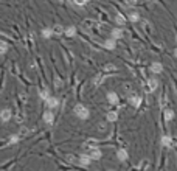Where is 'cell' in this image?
I'll return each instance as SVG.
<instances>
[{
	"mask_svg": "<svg viewBox=\"0 0 177 171\" xmlns=\"http://www.w3.org/2000/svg\"><path fill=\"white\" fill-rule=\"evenodd\" d=\"M73 112H75V115H76L78 118H81V120H86L90 115L89 109L84 104H76V106H75V109H73Z\"/></svg>",
	"mask_w": 177,
	"mask_h": 171,
	"instance_id": "cell-1",
	"label": "cell"
},
{
	"mask_svg": "<svg viewBox=\"0 0 177 171\" xmlns=\"http://www.w3.org/2000/svg\"><path fill=\"white\" fill-rule=\"evenodd\" d=\"M84 148H86V154L92 160H99L101 157H103V153H101L98 148H87V146H84Z\"/></svg>",
	"mask_w": 177,
	"mask_h": 171,
	"instance_id": "cell-2",
	"label": "cell"
},
{
	"mask_svg": "<svg viewBox=\"0 0 177 171\" xmlns=\"http://www.w3.org/2000/svg\"><path fill=\"white\" fill-rule=\"evenodd\" d=\"M160 142H162V145L163 146H166V148H174V146H177L175 143H177V140L175 138H172L171 135H163L162 138H160Z\"/></svg>",
	"mask_w": 177,
	"mask_h": 171,
	"instance_id": "cell-3",
	"label": "cell"
},
{
	"mask_svg": "<svg viewBox=\"0 0 177 171\" xmlns=\"http://www.w3.org/2000/svg\"><path fill=\"white\" fill-rule=\"evenodd\" d=\"M129 101H131V104H132L134 107H140V104H141V96L137 95V93H131V95H129Z\"/></svg>",
	"mask_w": 177,
	"mask_h": 171,
	"instance_id": "cell-4",
	"label": "cell"
},
{
	"mask_svg": "<svg viewBox=\"0 0 177 171\" xmlns=\"http://www.w3.org/2000/svg\"><path fill=\"white\" fill-rule=\"evenodd\" d=\"M11 117H13V112H11L10 109H3V111H2V114H0V118H2L3 123L10 121V120H11Z\"/></svg>",
	"mask_w": 177,
	"mask_h": 171,
	"instance_id": "cell-5",
	"label": "cell"
},
{
	"mask_svg": "<svg viewBox=\"0 0 177 171\" xmlns=\"http://www.w3.org/2000/svg\"><path fill=\"white\" fill-rule=\"evenodd\" d=\"M157 87H159V81H157L156 78H151V80L148 81V86H146V89H148L149 92H154Z\"/></svg>",
	"mask_w": 177,
	"mask_h": 171,
	"instance_id": "cell-6",
	"label": "cell"
},
{
	"mask_svg": "<svg viewBox=\"0 0 177 171\" xmlns=\"http://www.w3.org/2000/svg\"><path fill=\"white\" fill-rule=\"evenodd\" d=\"M42 118H44V121H45L47 125H52V123H53V120H55V115H53V112L47 111V112H44Z\"/></svg>",
	"mask_w": 177,
	"mask_h": 171,
	"instance_id": "cell-7",
	"label": "cell"
},
{
	"mask_svg": "<svg viewBox=\"0 0 177 171\" xmlns=\"http://www.w3.org/2000/svg\"><path fill=\"white\" fill-rule=\"evenodd\" d=\"M78 162H79V165H81V166H89V165H90V162H92V159H90L87 154H83V156H79Z\"/></svg>",
	"mask_w": 177,
	"mask_h": 171,
	"instance_id": "cell-8",
	"label": "cell"
},
{
	"mask_svg": "<svg viewBox=\"0 0 177 171\" xmlns=\"http://www.w3.org/2000/svg\"><path fill=\"white\" fill-rule=\"evenodd\" d=\"M45 104H47V107H50V109H55V107H58L59 100L55 98V96H52V98H48V100L45 101Z\"/></svg>",
	"mask_w": 177,
	"mask_h": 171,
	"instance_id": "cell-9",
	"label": "cell"
},
{
	"mask_svg": "<svg viewBox=\"0 0 177 171\" xmlns=\"http://www.w3.org/2000/svg\"><path fill=\"white\" fill-rule=\"evenodd\" d=\"M123 36H124V31H123L121 28H114V30H112V39L117 41V39H121Z\"/></svg>",
	"mask_w": 177,
	"mask_h": 171,
	"instance_id": "cell-10",
	"label": "cell"
},
{
	"mask_svg": "<svg viewBox=\"0 0 177 171\" xmlns=\"http://www.w3.org/2000/svg\"><path fill=\"white\" fill-rule=\"evenodd\" d=\"M107 101H109L110 104H117V103H118V95H117L115 92H109V93H107Z\"/></svg>",
	"mask_w": 177,
	"mask_h": 171,
	"instance_id": "cell-11",
	"label": "cell"
},
{
	"mask_svg": "<svg viewBox=\"0 0 177 171\" xmlns=\"http://www.w3.org/2000/svg\"><path fill=\"white\" fill-rule=\"evenodd\" d=\"M117 157H118V160H121V162H124V160H128V151L126 150H118L117 151Z\"/></svg>",
	"mask_w": 177,
	"mask_h": 171,
	"instance_id": "cell-12",
	"label": "cell"
},
{
	"mask_svg": "<svg viewBox=\"0 0 177 171\" xmlns=\"http://www.w3.org/2000/svg\"><path fill=\"white\" fill-rule=\"evenodd\" d=\"M162 70H163V67H162L160 62H152V64H151V72H154V73H162Z\"/></svg>",
	"mask_w": 177,
	"mask_h": 171,
	"instance_id": "cell-13",
	"label": "cell"
},
{
	"mask_svg": "<svg viewBox=\"0 0 177 171\" xmlns=\"http://www.w3.org/2000/svg\"><path fill=\"white\" fill-rule=\"evenodd\" d=\"M53 33H55L56 36H62V34H65V30L62 28V25H59V23H56V25L53 27Z\"/></svg>",
	"mask_w": 177,
	"mask_h": 171,
	"instance_id": "cell-14",
	"label": "cell"
},
{
	"mask_svg": "<svg viewBox=\"0 0 177 171\" xmlns=\"http://www.w3.org/2000/svg\"><path fill=\"white\" fill-rule=\"evenodd\" d=\"M115 47H117L115 39H107V41L104 42V48H107V50H114Z\"/></svg>",
	"mask_w": 177,
	"mask_h": 171,
	"instance_id": "cell-15",
	"label": "cell"
},
{
	"mask_svg": "<svg viewBox=\"0 0 177 171\" xmlns=\"http://www.w3.org/2000/svg\"><path fill=\"white\" fill-rule=\"evenodd\" d=\"M55 33H53V28H44L42 30V37H45V39H48V37H52Z\"/></svg>",
	"mask_w": 177,
	"mask_h": 171,
	"instance_id": "cell-16",
	"label": "cell"
},
{
	"mask_svg": "<svg viewBox=\"0 0 177 171\" xmlns=\"http://www.w3.org/2000/svg\"><path fill=\"white\" fill-rule=\"evenodd\" d=\"M75 34H76V28H75L73 25H70L68 28H65V36H68V37H73Z\"/></svg>",
	"mask_w": 177,
	"mask_h": 171,
	"instance_id": "cell-17",
	"label": "cell"
},
{
	"mask_svg": "<svg viewBox=\"0 0 177 171\" xmlns=\"http://www.w3.org/2000/svg\"><path fill=\"white\" fill-rule=\"evenodd\" d=\"M106 120H107V121H115V120H118V114H117L115 111H114V112H107Z\"/></svg>",
	"mask_w": 177,
	"mask_h": 171,
	"instance_id": "cell-18",
	"label": "cell"
},
{
	"mask_svg": "<svg viewBox=\"0 0 177 171\" xmlns=\"http://www.w3.org/2000/svg\"><path fill=\"white\" fill-rule=\"evenodd\" d=\"M115 22L118 23V25H124L126 19H124V16H123V14H117V16H115Z\"/></svg>",
	"mask_w": 177,
	"mask_h": 171,
	"instance_id": "cell-19",
	"label": "cell"
},
{
	"mask_svg": "<svg viewBox=\"0 0 177 171\" xmlns=\"http://www.w3.org/2000/svg\"><path fill=\"white\" fill-rule=\"evenodd\" d=\"M40 98H42L44 101H47L48 98H52V96H50V92H48L47 89H44V90H40Z\"/></svg>",
	"mask_w": 177,
	"mask_h": 171,
	"instance_id": "cell-20",
	"label": "cell"
},
{
	"mask_svg": "<svg viewBox=\"0 0 177 171\" xmlns=\"http://www.w3.org/2000/svg\"><path fill=\"white\" fill-rule=\"evenodd\" d=\"M103 70H104V72H115V70H117V65H115V64H106V65L103 67Z\"/></svg>",
	"mask_w": 177,
	"mask_h": 171,
	"instance_id": "cell-21",
	"label": "cell"
},
{
	"mask_svg": "<svg viewBox=\"0 0 177 171\" xmlns=\"http://www.w3.org/2000/svg\"><path fill=\"white\" fill-rule=\"evenodd\" d=\"M129 20L138 22V20H140V14H138V13H131V14H129Z\"/></svg>",
	"mask_w": 177,
	"mask_h": 171,
	"instance_id": "cell-22",
	"label": "cell"
},
{
	"mask_svg": "<svg viewBox=\"0 0 177 171\" xmlns=\"http://www.w3.org/2000/svg\"><path fill=\"white\" fill-rule=\"evenodd\" d=\"M165 118H166V121H171V120L174 118V112H172L171 109H168V111L165 112Z\"/></svg>",
	"mask_w": 177,
	"mask_h": 171,
	"instance_id": "cell-23",
	"label": "cell"
},
{
	"mask_svg": "<svg viewBox=\"0 0 177 171\" xmlns=\"http://www.w3.org/2000/svg\"><path fill=\"white\" fill-rule=\"evenodd\" d=\"M87 2H90V0H73V3L78 5V6H83V5H86Z\"/></svg>",
	"mask_w": 177,
	"mask_h": 171,
	"instance_id": "cell-24",
	"label": "cell"
},
{
	"mask_svg": "<svg viewBox=\"0 0 177 171\" xmlns=\"http://www.w3.org/2000/svg\"><path fill=\"white\" fill-rule=\"evenodd\" d=\"M61 86H62L61 78H55V87H56V89H61Z\"/></svg>",
	"mask_w": 177,
	"mask_h": 171,
	"instance_id": "cell-25",
	"label": "cell"
},
{
	"mask_svg": "<svg viewBox=\"0 0 177 171\" xmlns=\"http://www.w3.org/2000/svg\"><path fill=\"white\" fill-rule=\"evenodd\" d=\"M137 2H138V0H124V3H126V5H129V6L137 5Z\"/></svg>",
	"mask_w": 177,
	"mask_h": 171,
	"instance_id": "cell-26",
	"label": "cell"
},
{
	"mask_svg": "<svg viewBox=\"0 0 177 171\" xmlns=\"http://www.w3.org/2000/svg\"><path fill=\"white\" fill-rule=\"evenodd\" d=\"M19 142V135H11L10 137V143L13 145V143H17Z\"/></svg>",
	"mask_w": 177,
	"mask_h": 171,
	"instance_id": "cell-27",
	"label": "cell"
},
{
	"mask_svg": "<svg viewBox=\"0 0 177 171\" xmlns=\"http://www.w3.org/2000/svg\"><path fill=\"white\" fill-rule=\"evenodd\" d=\"M6 50H8V44H6V42H2V55H5Z\"/></svg>",
	"mask_w": 177,
	"mask_h": 171,
	"instance_id": "cell-28",
	"label": "cell"
},
{
	"mask_svg": "<svg viewBox=\"0 0 177 171\" xmlns=\"http://www.w3.org/2000/svg\"><path fill=\"white\" fill-rule=\"evenodd\" d=\"M174 58H177V48H175V50H174Z\"/></svg>",
	"mask_w": 177,
	"mask_h": 171,
	"instance_id": "cell-29",
	"label": "cell"
},
{
	"mask_svg": "<svg viewBox=\"0 0 177 171\" xmlns=\"http://www.w3.org/2000/svg\"><path fill=\"white\" fill-rule=\"evenodd\" d=\"M110 171H112V169H110Z\"/></svg>",
	"mask_w": 177,
	"mask_h": 171,
	"instance_id": "cell-30",
	"label": "cell"
}]
</instances>
